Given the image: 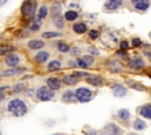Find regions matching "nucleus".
Here are the masks:
<instances>
[{"instance_id":"obj_2","label":"nucleus","mask_w":151,"mask_h":135,"mask_svg":"<svg viewBox=\"0 0 151 135\" xmlns=\"http://www.w3.org/2000/svg\"><path fill=\"white\" fill-rule=\"evenodd\" d=\"M35 95H37L38 100H40V101H50V100H52L54 97L53 90H51L46 86L39 87L38 90H37V93H35Z\"/></svg>"},{"instance_id":"obj_10","label":"nucleus","mask_w":151,"mask_h":135,"mask_svg":"<svg viewBox=\"0 0 151 135\" xmlns=\"http://www.w3.org/2000/svg\"><path fill=\"white\" fill-rule=\"evenodd\" d=\"M138 114L145 119L151 120V103H146V104L140 106L138 109Z\"/></svg>"},{"instance_id":"obj_35","label":"nucleus","mask_w":151,"mask_h":135,"mask_svg":"<svg viewBox=\"0 0 151 135\" xmlns=\"http://www.w3.org/2000/svg\"><path fill=\"white\" fill-rule=\"evenodd\" d=\"M24 88H25V86H24L22 83H18V85H15V86L13 87V92H14V93H19V92L24 90Z\"/></svg>"},{"instance_id":"obj_26","label":"nucleus","mask_w":151,"mask_h":135,"mask_svg":"<svg viewBox=\"0 0 151 135\" xmlns=\"http://www.w3.org/2000/svg\"><path fill=\"white\" fill-rule=\"evenodd\" d=\"M132 127H133V129H134V130H144V129L146 128V123H145L143 120L137 119V120L133 122Z\"/></svg>"},{"instance_id":"obj_28","label":"nucleus","mask_w":151,"mask_h":135,"mask_svg":"<svg viewBox=\"0 0 151 135\" xmlns=\"http://www.w3.org/2000/svg\"><path fill=\"white\" fill-rule=\"evenodd\" d=\"M64 18H65V20H67V21H74V20L78 18V13H77L76 11H67V12L65 13Z\"/></svg>"},{"instance_id":"obj_23","label":"nucleus","mask_w":151,"mask_h":135,"mask_svg":"<svg viewBox=\"0 0 151 135\" xmlns=\"http://www.w3.org/2000/svg\"><path fill=\"white\" fill-rule=\"evenodd\" d=\"M117 116H118L120 120H123V121H127L131 115H130V112H129L127 109L122 108V109H119V110L117 112Z\"/></svg>"},{"instance_id":"obj_43","label":"nucleus","mask_w":151,"mask_h":135,"mask_svg":"<svg viewBox=\"0 0 151 135\" xmlns=\"http://www.w3.org/2000/svg\"><path fill=\"white\" fill-rule=\"evenodd\" d=\"M84 134H85V135H97V131H96L94 129H92V128H90L88 130H86V131H84Z\"/></svg>"},{"instance_id":"obj_16","label":"nucleus","mask_w":151,"mask_h":135,"mask_svg":"<svg viewBox=\"0 0 151 135\" xmlns=\"http://www.w3.org/2000/svg\"><path fill=\"white\" fill-rule=\"evenodd\" d=\"M48 59H50V54H48L47 52H45V50H41V52H39V53H37V54L34 55V60H35L38 63H44V62H46Z\"/></svg>"},{"instance_id":"obj_22","label":"nucleus","mask_w":151,"mask_h":135,"mask_svg":"<svg viewBox=\"0 0 151 135\" xmlns=\"http://www.w3.org/2000/svg\"><path fill=\"white\" fill-rule=\"evenodd\" d=\"M60 68H61V62L58 61V60H52L47 65V70L48 72H55V70H59Z\"/></svg>"},{"instance_id":"obj_14","label":"nucleus","mask_w":151,"mask_h":135,"mask_svg":"<svg viewBox=\"0 0 151 135\" xmlns=\"http://www.w3.org/2000/svg\"><path fill=\"white\" fill-rule=\"evenodd\" d=\"M107 68H109L111 72H113V73H120V72L123 70V66H122V63L118 62L117 60L110 61V62L107 63Z\"/></svg>"},{"instance_id":"obj_12","label":"nucleus","mask_w":151,"mask_h":135,"mask_svg":"<svg viewBox=\"0 0 151 135\" xmlns=\"http://www.w3.org/2000/svg\"><path fill=\"white\" fill-rule=\"evenodd\" d=\"M60 86H61V81H60V79L54 77V76L47 79V87H48L51 90H57V89L60 88Z\"/></svg>"},{"instance_id":"obj_40","label":"nucleus","mask_w":151,"mask_h":135,"mask_svg":"<svg viewBox=\"0 0 151 135\" xmlns=\"http://www.w3.org/2000/svg\"><path fill=\"white\" fill-rule=\"evenodd\" d=\"M144 54H145V56L151 61V46H147V48L144 50Z\"/></svg>"},{"instance_id":"obj_42","label":"nucleus","mask_w":151,"mask_h":135,"mask_svg":"<svg viewBox=\"0 0 151 135\" xmlns=\"http://www.w3.org/2000/svg\"><path fill=\"white\" fill-rule=\"evenodd\" d=\"M73 74H74L77 77H83V76H86V75H88L86 72H74Z\"/></svg>"},{"instance_id":"obj_41","label":"nucleus","mask_w":151,"mask_h":135,"mask_svg":"<svg viewBox=\"0 0 151 135\" xmlns=\"http://www.w3.org/2000/svg\"><path fill=\"white\" fill-rule=\"evenodd\" d=\"M87 50L90 52V55H92V56H93V55H97V54H99V50L94 49L93 47H88V48H87Z\"/></svg>"},{"instance_id":"obj_25","label":"nucleus","mask_w":151,"mask_h":135,"mask_svg":"<svg viewBox=\"0 0 151 135\" xmlns=\"http://www.w3.org/2000/svg\"><path fill=\"white\" fill-rule=\"evenodd\" d=\"M52 21H53V23H54L58 28H63V27L65 26V18H63L61 15L53 16V18H52Z\"/></svg>"},{"instance_id":"obj_13","label":"nucleus","mask_w":151,"mask_h":135,"mask_svg":"<svg viewBox=\"0 0 151 135\" xmlns=\"http://www.w3.org/2000/svg\"><path fill=\"white\" fill-rule=\"evenodd\" d=\"M61 100L66 103H72L74 101H77V97H76V93L72 92V90H66L64 92L63 96H61Z\"/></svg>"},{"instance_id":"obj_38","label":"nucleus","mask_w":151,"mask_h":135,"mask_svg":"<svg viewBox=\"0 0 151 135\" xmlns=\"http://www.w3.org/2000/svg\"><path fill=\"white\" fill-rule=\"evenodd\" d=\"M88 36H90L91 39H97V38L99 36V32H98V31H96V29H91V31H90Z\"/></svg>"},{"instance_id":"obj_15","label":"nucleus","mask_w":151,"mask_h":135,"mask_svg":"<svg viewBox=\"0 0 151 135\" xmlns=\"http://www.w3.org/2000/svg\"><path fill=\"white\" fill-rule=\"evenodd\" d=\"M86 82L97 87V86H100L103 83V77L99 76V75H91V76H87L86 77Z\"/></svg>"},{"instance_id":"obj_30","label":"nucleus","mask_w":151,"mask_h":135,"mask_svg":"<svg viewBox=\"0 0 151 135\" xmlns=\"http://www.w3.org/2000/svg\"><path fill=\"white\" fill-rule=\"evenodd\" d=\"M15 50V47L13 46H5V47H0V55H4V54H12V52Z\"/></svg>"},{"instance_id":"obj_20","label":"nucleus","mask_w":151,"mask_h":135,"mask_svg":"<svg viewBox=\"0 0 151 135\" xmlns=\"http://www.w3.org/2000/svg\"><path fill=\"white\" fill-rule=\"evenodd\" d=\"M63 82L67 86H72V85H76L78 82V77L74 74H67L63 77Z\"/></svg>"},{"instance_id":"obj_21","label":"nucleus","mask_w":151,"mask_h":135,"mask_svg":"<svg viewBox=\"0 0 151 135\" xmlns=\"http://www.w3.org/2000/svg\"><path fill=\"white\" fill-rule=\"evenodd\" d=\"M72 28H73L74 33H77V34H84L86 32V29H87V26L84 22H77V23L73 25Z\"/></svg>"},{"instance_id":"obj_4","label":"nucleus","mask_w":151,"mask_h":135,"mask_svg":"<svg viewBox=\"0 0 151 135\" xmlns=\"http://www.w3.org/2000/svg\"><path fill=\"white\" fill-rule=\"evenodd\" d=\"M35 5L37 2H33L31 0H27V1H24L22 5H21V13L26 16H31L34 14V9H35Z\"/></svg>"},{"instance_id":"obj_48","label":"nucleus","mask_w":151,"mask_h":135,"mask_svg":"<svg viewBox=\"0 0 151 135\" xmlns=\"http://www.w3.org/2000/svg\"><path fill=\"white\" fill-rule=\"evenodd\" d=\"M150 38H151V32H150Z\"/></svg>"},{"instance_id":"obj_45","label":"nucleus","mask_w":151,"mask_h":135,"mask_svg":"<svg viewBox=\"0 0 151 135\" xmlns=\"http://www.w3.org/2000/svg\"><path fill=\"white\" fill-rule=\"evenodd\" d=\"M68 66H70V67H77V63L70 60V61H68Z\"/></svg>"},{"instance_id":"obj_32","label":"nucleus","mask_w":151,"mask_h":135,"mask_svg":"<svg viewBox=\"0 0 151 135\" xmlns=\"http://www.w3.org/2000/svg\"><path fill=\"white\" fill-rule=\"evenodd\" d=\"M81 59L85 61V63H86L88 67H90L91 65H93V62H94V58H93L92 55H88V54H87V55H84V56H81Z\"/></svg>"},{"instance_id":"obj_7","label":"nucleus","mask_w":151,"mask_h":135,"mask_svg":"<svg viewBox=\"0 0 151 135\" xmlns=\"http://www.w3.org/2000/svg\"><path fill=\"white\" fill-rule=\"evenodd\" d=\"M105 131L109 134V135H123L124 131L120 127H118L117 124L114 123H106L105 124Z\"/></svg>"},{"instance_id":"obj_3","label":"nucleus","mask_w":151,"mask_h":135,"mask_svg":"<svg viewBox=\"0 0 151 135\" xmlns=\"http://www.w3.org/2000/svg\"><path fill=\"white\" fill-rule=\"evenodd\" d=\"M76 97H77V101L81 102V103H85V102H88L91 99H92V92L85 87H80L78 88L76 92Z\"/></svg>"},{"instance_id":"obj_27","label":"nucleus","mask_w":151,"mask_h":135,"mask_svg":"<svg viewBox=\"0 0 151 135\" xmlns=\"http://www.w3.org/2000/svg\"><path fill=\"white\" fill-rule=\"evenodd\" d=\"M127 86H129L130 88L136 89V90H139V92L145 90V87H144L142 83H139V82H134V81H127Z\"/></svg>"},{"instance_id":"obj_29","label":"nucleus","mask_w":151,"mask_h":135,"mask_svg":"<svg viewBox=\"0 0 151 135\" xmlns=\"http://www.w3.org/2000/svg\"><path fill=\"white\" fill-rule=\"evenodd\" d=\"M57 49L61 53H67L70 50V46L63 41H59V42H57Z\"/></svg>"},{"instance_id":"obj_37","label":"nucleus","mask_w":151,"mask_h":135,"mask_svg":"<svg viewBox=\"0 0 151 135\" xmlns=\"http://www.w3.org/2000/svg\"><path fill=\"white\" fill-rule=\"evenodd\" d=\"M8 89V86H2V87H0V101H2L4 100V97H5V92Z\"/></svg>"},{"instance_id":"obj_8","label":"nucleus","mask_w":151,"mask_h":135,"mask_svg":"<svg viewBox=\"0 0 151 135\" xmlns=\"http://www.w3.org/2000/svg\"><path fill=\"white\" fill-rule=\"evenodd\" d=\"M131 4L136 9L144 12L150 7L151 1H149V0H131Z\"/></svg>"},{"instance_id":"obj_34","label":"nucleus","mask_w":151,"mask_h":135,"mask_svg":"<svg viewBox=\"0 0 151 135\" xmlns=\"http://www.w3.org/2000/svg\"><path fill=\"white\" fill-rule=\"evenodd\" d=\"M41 26V22H37V21H33V23L29 26V31L31 32H38L39 28Z\"/></svg>"},{"instance_id":"obj_36","label":"nucleus","mask_w":151,"mask_h":135,"mask_svg":"<svg viewBox=\"0 0 151 135\" xmlns=\"http://www.w3.org/2000/svg\"><path fill=\"white\" fill-rule=\"evenodd\" d=\"M119 47H120V50H126V49H129V42L126 40H123V41H120Z\"/></svg>"},{"instance_id":"obj_39","label":"nucleus","mask_w":151,"mask_h":135,"mask_svg":"<svg viewBox=\"0 0 151 135\" xmlns=\"http://www.w3.org/2000/svg\"><path fill=\"white\" fill-rule=\"evenodd\" d=\"M140 45H142V41H140L139 38H134V39L132 40V46H133V47H139Z\"/></svg>"},{"instance_id":"obj_5","label":"nucleus","mask_w":151,"mask_h":135,"mask_svg":"<svg viewBox=\"0 0 151 135\" xmlns=\"http://www.w3.org/2000/svg\"><path fill=\"white\" fill-rule=\"evenodd\" d=\"M129 67L131 69H134V70H139V69H143L145 67V62L142 58L139 56H133L132 59H130L129 61Z\"/></svg>"},{"instance_id":"obj_11","label":"nucleus","mask_w":151,"mask_h":135,"mask_svg":"<svg viewBox=\"0 0 151 135\" xmlns=\"http://www.w3.org/2000/svg\"><path fill=\"white\" fill-rule=\"evenodd\" d=\"M112 92H113V95L114 96H118V97H123L126 95V88L123 86V85H119V83H116L112 86Z\"/></svg>"},{"instance_id":"obj_19","label":"nucleus","mask_w":151,"mask_h":135,"mask_svg":"<svg viewBox=\"0 0 151 135\" xmlns=\"http://www.w3.org/2000/svg\"><path fill=\"white\" fill-rule=\"evenodd\" d=\"M24 72V68H20V67H15V68H11L8 70H4L1 73L2 76H14V75H19Z\"/></svg>"},{"instance_id":"obj_6","label":"nucleus","mask_w":151,"mask_h":135,"mask_svg":"<svg viewBox=\"0 0 151 135\" xmlns=\"http://www.w3.org/2000/svg\"><path fill=\"white\" fill-rule=\"evenodd\" d=\"M5 62H6V65H7L8 67L15 68V67H18V65L20 63V56H19L18 54H14V53L8 54V55H6Z\"/></svg>"},{"instance_id":"obj_31","label":"nucleus","mask_w":151,"mask_h":135,"mask_svg":"<svg viewBox=\"0 0 151 135\" xmlns=\"http://www.w3.org/2000/svg\"><path fill=\"white\" fill-rule=\"evenodd\" d=\"M61 34L59 32H45V33H42V38H45V39H52V38H57Z\"/></svg>"},{"instance_id":"obj_17","label":"nucleus","mask_w":151,"mask_h":135,"mask_svg":"<svg viewBox=\"0 0 151 135\" xmlns=\"http://www.w3.org/2000/svg\"><path fill=\"white\" fill-rule=\"evenodd\" d=\"M47 13H48L47 7H46L45 5H42V6L39 8V12H38V14H37L34 21H37V22H41V20H44V19L47 16Z\"/></svg>"},{"instance_id":"obj_9","label":"nucleus","mask_w":151,"mask_h":135,"mask_svg":"<svg viewBox=\"0 0 151 135\" xmlns=\"http://www.w3.org/2000/svg\"><path fill=\"white\" fill-rule=\"evenodd\" d=\"M122 5H123L122 0H107L104 4V8L106 11H114V9H118Z\"/></svg>"},{"instance_id":"obj_44","label":"nucleus","mask_w":151,"mask_h":135,"mask_svg":"<svg viewBox=\"0 0 151 135\" xmlns=\"http://www.w3.org/2000/svg\"><path fill=\"white\" fill-rule=\"evenodd\" d=\"M118 55H122L123 58H126V56H127V54H126L124 50H118Z\"/></svg>"},{"instance_id":"obj_47","label":"nucleus","mask_w":151,"mask_h":135,"mask_svg":"<svg viewBox=\"0 0 151 135\" xmlns=\"http://www.w3.org/2000/svg\"><path fill=\"white\" fill-rule=\"evenodd\" d=\"M127 135H137V134H136V133H129Z\"/></svg>"},{"instance_id":"obj_24","label":"nucleus","mask_w":151,"mask_h":135,"mask_svg":"<svg viewBox=\"0 0 151 135\" xmlns=\"http://www.w3.org/2000/svg\"><path fill=\"white\" fill-rule=\"evenodd\" d=\"M61 9H63L61 5H60L59 2H54V4H52V7H51V13H52V15H53V16L61 15Z\"/></svg>"},{"instance_id":"obj_1","label":"nucleus","mask_w":151,"mask_h":135,"mask_svg":"<svg viewBox=\"0 0 151 135\" xmlns=\"http://www.w3.org/2000/svg\"><path fill=\"white\" fill-rule=\"evenodd\" d=\"M7 110L12 115H14L17 117H21V116L26 115V113H27V104L21 99H13L8 102Z\"/></svg>"},{"instance_id":"obj_18","label":"nucleus","mask_w":151,"mask_h":135,"mask_svg":"<svg viewBox=\"0 0 151 135\" xmlns=\"http://www.w3.org/2000/svg\"><path fill=\"white\" fill-rule=\"evenodd\" d=\"M44 46H45V42H44L42 40H38V39L31 40V41H28V43H27V47H28L29 49H40V48H42Z\"/></svg>"},{"instance_id":"obj_46","label":"nucleus","mask_w":151,"mask_h":135,"mask_svg":"<svg viewBox=\"0 0 151 135\" xmlns=\"http://www.w3.org/2000/svg\"><path fill=\"white\" fill-rule=\"evenodd\" d=\"M52 135H64V134H61V133H54V134H52Z\"/></svg>"},{"instance_id":"obj_33","label":"nucleus","mask_w":151,"mask_h":135,"mask_svg":"<svg viewBox=\"0 0 151 135\" xmlns=\"http://www.w3.org/2000/svg\"><path fill=\"white\" fill-rule=\"evenodd\" d=\"M76 63H77L78 67H80V68H83V69L88 68V66L85 63V61H84L81 58H77V59H76Z\"/></svg>"}]
</instances>
